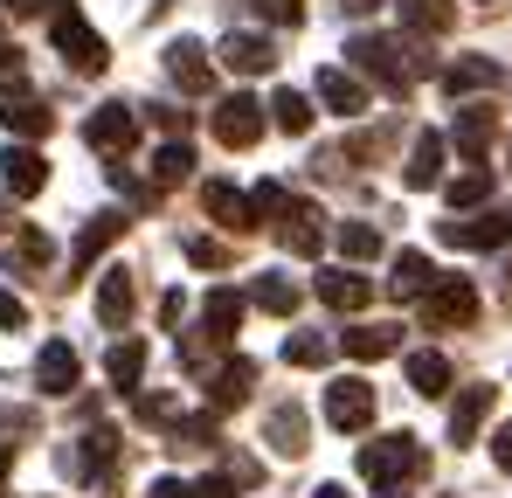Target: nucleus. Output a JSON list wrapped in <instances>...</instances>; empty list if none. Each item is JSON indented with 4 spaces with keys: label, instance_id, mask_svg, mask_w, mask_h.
<instances>
[{
    "label": "nucleus",
    "instance_id": "nucleus-30",
    "mask_svg": "<svg viewBox=\"0 0 512 498\" xmlns=\"http://www.w3.org/2000/svg\"><path fill=\"white\" fill-rule=\"evenodd\" d=\"M104 374H111V388H139V374H146V346H139V339H118V346L104 353Z\"/></svg>",
    "mask_w": 512,
    "mask_h": 498
},
{
    "label": "nucleus",
    "instance_id": "nucleus-7",
    "mask_svg": "<svg viewBox=\"0 0 512 498\" xmlns=\"http://www.w3.org/2000/svg\"><path fill=\"white\" fill-rule=\"evenodd\" d=\"M423 312H429V326H471L478 319V291L464 277H436L423 291Z\"/></svg>",
    "mask_w": 512,
    "mask_h": 498
},
{
    "label": "nucleus",
    "instance_id": "nucleus-4",
    "mask_svg": "<svg viewBox=\"0 0 512 498\" xmlns=\"http://www.w3.org/2000/svg\"><path fill=\"white\" fill-rule=\"evenodd\" d=\"M346 56H353V70L374 83H388V90H402L409 70H402V42H388V35H353L346 42Z\"/></svg>",
    "mask_w": 512,
    "mask_h": 498
},
{
    "label": "nucleus",
    "instance_id": "nucleus-50",
    "mask_svg": "<svg viewBox=\"0 0 512 498\" xmlns=\"http://www.w3.org/2000/svg\"><path fill=\"white\" fill-rule=\"evenodd\" d=\"M7 471H14V443H0V485H7Z\"/></svg>",
    "mask_w": 512,
    "mask_h": 498
},
{
    "label": "nucleus",
    "instance_id": "nucleus-48",
    "mask_svg": "<svg viewBox=\"0 0 512 498\" xmlns=\"http://www.w3.org/2000/svg\"><path fill=\"white\" fill-rule=\"evenodd\" d=\"M492 457H499V464H506V471H512V422H506V429H499V443H492Z\"/></svg>",
    "mask_w": 512,
    "mask_h": 498
},
{
    "label": "nucleus",
    "instance_id": "nucleus-40",
    "mask_svg": "<svg viewBox=\"0 0 512 498\" xmlns=\"http://www.w3.org/2000/svg\"><path fill=\"white\" fill-rule=\"evenodd\" d=\"M284 201H291V194H284V180H263V187L250 194V222H256V229H263V222H277V215H284Z\"/></svg>",
    "mask_w": 512,
    "mask_h": 498
},
{
    "label": "nucleus",
    "instance_id": "nucleus-8",
    "mask_svg": "<svg viewBox=\"0 0 512 498\" xmlns=\"http://www.w3.org/2000/svg\"><path fill=\"white\" fill-rule=\"evenodd\" d=\"M277 236H284V249H291V256H319V249H326V215H319L312 201H284Z\"/></svg>",
    "mask_w": 512,
    "mask_h": 498
},
{
    "label": "nucleus",
    "instance_id": "nucleus-2",
    "mask_svg": "<svg viewBox=\"0 0 512 498\" xmlns=\"http://www.w3.org/2000/svg\"><path fill=\"white\" fill-rule=\"evenodd\" d=\"M423 471H429V450L409 436V429L360 450V478H367V485H409V478H423Z\"/></svg>",
    "mask_w": 512,
    "mask_h": 498
},
{
    "label": "nucleus",
    "instance_id": "nucleus-34",
    "mask_svg": "<svg viewBox=\"0 0 512 498\" xmlns=\"http://www.w3.org/2000/svg\"><path fill=\"white\" fill-rule=\"evenodd\" d=\"M409 388L416 395H443L450 388V360L443 353H409Z\"/></svg>",
    "mask_w": 512,
    "mask_h": 498
},
{
    "label": "nucleus",
    "instance_id": "nucleus-28",
    "mask_svg": "<svg viewBox=\"0 0 512 498\" xmlns=\"http://www.w3.org/2000/svg\"><path fill=\"white\" fill-rule=\"evenodd\" d=\"M492 132H499V118H492L485 104H478V111H457V153H464V160H485Z\"/></svg>",
    "mask_w": 512,
    "mask_h": 498
},
{
    "label": "nucleus",
    "instance_id": "nucleus-17",
    "mask_svg": "<svg viewBox=\"0 0 512 498\" xmlns=\"http://www.w3.org/2000/svg\"><path fill=\"white\" fill-rule=\"evenodd\" d=\"M222 63H229L236 77H270V70H277V49H270L263 35H229V42H222Z\"/></svg>",
    "mask_w": 512,
    "mask_h": 498
},
{
    "label": "nucleus",
    "instance_id": "nucleus-15",
    "mask_svg": "<svg viewBox=\"0 0 512 498\" xmlns=\"http://www.w3.org/2000/svg\"><path fill=\"white\" fill-rule=\"evenodd\" d=\"M132 298H139V291H132V270L111 263V270L97 277V319H104V326H125V319H132Z\"/></svg>",
    "mask_w": 512,
    "mask_h": 498
},
{
    "label": "nucleus",
    "instance_id": "nucleus-44",
    "mask_svg": "<svg viewBox=\"0 0 512 498\" xmlns=\"http://www.w3.org/2000/svg\"><path fill=\"white\" fill-rule=\"evenodd\" d=\"M194 498H236V478H229V471H215V478H201V485H194Z\"/></svg>",
    "mask_w": 512,
    "mask_h": 498
},
{
    "label": "nucleus",
    "instance_id": "nucleus-49",
    "mask_svg": "<svg viewBox=\"0 0 512 498\" xmlns=\"http://www.w3.org/2000/svg\"><path fill=\"white\" fill-rule=\"evenodd\" d=\"M7 14H42V0H0Z\"/></svg>",
    "mask_w": 512,
    "mask_h": 498
},
{
    "label": "nucleus",
    "instance_id": "nucleus-55",
    "mask_svg": "<svg viewBox=\"0 0 512 498\" xmlns=\"http://www.w3.org/2000/svg\"><path fill=\"white\" fill-rule=\"evenodd\" d=\"M506 160H512V153H506Z\"/></svg>",
    "mask_w": 512,
    "mask_h": 498
},
{
    "label": "nucleus",
    "instance_id": "nucleus-23",
    "mask_svg": "<svg viewBox=\"0 0 512 498\" xmlns=\"http://www.w3.org/2000/svg\"><path fill=\"white\" fill-rule=\"evenodd\" d=\"M492 83H506V70H499L492 56H457V63L443 70V90H450V97H464V90H492Z\"/></svg>",
    "mask_w": 512,
    "mask_h": 498
},
{
    "label": "nucleus",
    "instance_id": "nucleus-33",
    "mask_svg": "<svg viewBox=\"0 0 512 498\" xmlns=\"http://www.w3.org/2000/svg\"><path fill=\"white\" fill-rule=\"evenodd\" d=\"M250 305H263V312H277V319H291V312H298V284H291V277H277V270H270V277H256Z\"/></svg>",
    "mask_w": 512,
    "mask_h": 498
},
{
    "label": "nucleus",
    "instance_id": "nucleus-52",
    "mask_svg": "<svg viewBox=\"0 0 512 498\" xmlns=\"http://www.w3.org/2000/svg\"><path fill=\"white\" fill-rule=\"evenodd\" d=\"M312 498H346V485H319V492H312Z\"/></svg>",
    "mask_w": 512,
    "mask_h": 498
},
{
    "label": "nucleus",
    "instance_id": "nucleus-9",
    "mask_svg": "<svg viewBox=\"0 0 512 498\" xmlns=\"http://www.w3.org/2000/svg\"><path fill=\"white\" fill-rule=\"evenodd\" d=\"M326 422H333V429H367V422H374V388H367L360 374L333 381V388H326Z\"/></svg>",
    "mask_w": 512,
    "mask_h": 498
},
{
    "label": "nucleus",
    "instance_id": "nucleus-31",
    "mask_svg": "<svg viewBox=\"0 0 512 498\" xmlns=\"http://www.w3.org/2000/svg\"><path fill=\"white\" fill-rule=\"evenodd\" d=\"M340 346L353 360H388L402 339H395V326H353V332H340Z\"/></svg>",
    "mask_w": 512,
    "mask_h": 498
},
{
    "label": "nucleus",
    "instance_id": "nucleus-53",
    "mask_svg": "<svg viewBox=\"0 0 512 498\" xmlns=\"http://www.w3.org/2000/svg\"><path fill=\"white\" fill-rule=\"evenodd\" d=\"M7 229H14V222H7V194H0V236H7Z\"/></svg>",
    "mask_w": 512,
    "mask_h": 498
},
{
    "label": "nucleus",
    "instance_id": "nucleus-32",
    "mask_svg": "<svg viewBox=\"0 0 512 498\" xmlns=\"http://www.w3.org/2000/svg\"><path fill=\"white\" fill-rule=\"evenodd\" d=\"M187 173H194V146H187V139H167V146L153 153V187H180Z\"/></svg>",
    "mask_w": 512,
    "mask_h": 498
},
{
    "label": "nucleus",
    "instance_id": "nucleus-35",
    "mask_svg": "<svg viewBox=\"0 0 512 498\" xmlns=\"http://www.w3.org/2000/svg\"><path fill=\"white\" fill-rule=\"evenodd\" d=\"M111 457H118V429H90L84 450H77V471L97 478V471H111Z\"/></svg>",
    "mask_w": 512,
    "mask_h": 498
},
{
    "label": "nucleus",
    "instance_id": "nucleus-29",
    "mask_svg": "<svg viewBox=\"0 0 512 498\" xmlns=\"http://www.w3.org/2000/svg\"><path fill=\"white\" fill-rule=\"evenodd\" d=\"M402 21L416 35H443V28H457V0H402Z\"/></svg>",
    "mask_w": 512,
    "mask_h": 498
},
{
    "label": "nucleus",
    "instance_id": "nucleus-37",
    "mask_svg": "<svg viewBox=\"0 0 512 498\" xmlns=\"http://www.w3.org/2000/svg\"><path fill=\"white\" fill-rule=\"evenodd\" d=\"M340 249H346V263H374L381 256V229L374 222H340Z\"/></svg>",
    "mask_w": 512,
    "mask_h": 498
},
{
    "label": "nucleus",
    "instance_id": "nucleus-38",
    "mask_svg": "<svg viewBox=\"0 0 512 498\" xmlns=\"http://www.w3.org/2000/svg\"><path fill=\"white\" fill-rule=\"evenodd\" d=\"M49 256H56V243H49L42 229H21V243L7 249V270H42Z\"/></svg>",
    "mask_w": 512,
    "mask_h": 498
},
{
    "label": "nucleus",
    "instance_id": "nucleus-13",
    "mask_svg": "<svg viewBox=\"0 0 512 498\" xmlns=\"http://www.w3.org/2000/svg\"><path fill=\"white\" fill-rule=\"evenodd\" d=\"M167 77L180 83V90H194V97H201V90L215 83V63H208V49H201V42H187V35H180V42L167 49Z\"/></svg>",
    "mask_w": 512,
    "mask_h": 498
},
{
    "label": "nucleus",
    "instance_id": "nucleus-46",
    "mask_svg": "<svg viewBox=\"0 0 512 498\" xmlns=\"http://www.w3.org/2000/svg\"><path fill=\"white\" fill-rule=\"evenodd\" d=\"M146 498H194V485H180V478H153V492Z\"/></svg>",
    "mask_w": 512,
    "mask_h": 498
},
{
    "label": "nucleus",
    "instance_id": "nucleus-54",
    "mask_svg": "<svg viewBox=\"0 0 512 498\" xmlns=\"http://www.w3.org/2000/svg\"><path fill=\"white\" fill-rule=\"evenodd\" d=\"M395 498H402V492H395Z\"/></svg>",
    "mask_w": 512,
    "mask_h": 498
},
{
    "label": "nucleus",
    "instance_id": "nucleus-12",
    "mask_svg": "<svg viewBox=\"0 0 512 498\" xmlns=\"http://www.w3.org/2000/svg\"><path fill=\"white\" fill-rule=\"evenodd\" d=\"M243 312H250V298L222 284V291H208V298H201V332H208L215 346H229V339H236V326H243Z\"/></svg>",
    "mask_w": 512,
    "mask_h": 498
},
{
    "label": "nucleus",
    "instance_id": "nucleus-11",
    "mask_svg": "<svg viewBox=\"0 0 512 498\" xmlns=\"http://www.w3.org/2000/svg\"><path fill=\"white\" fill-rule=\"evenodd\" d=\"M77 374H84V360H77L70 339H49V346L35 353V388H42V395H70Z\"/></svg>",
    "mask_w": 512,
    "mask_h": 498
},
{
    "label": "nucleus",
    "instance_id": "nucleus-14",
    "mask_svg": "<svg viewBox=\"0 0 512 498\" xmlns=\"http://www.w3.org/2000/svg\"><path fill=\"white\" fill-rule=\"evenodd\" d=\"M263 436H270V450H277V457H305L312 422H305V409H298V402H277V409H270V422H263Z\"/></svg>",
    "mask_w": 512,
    "mask_h": 498
},
{
    "label": "nucleus",
    "instance_id": "nucleus-47",
    "mask_svg": "<svg viewBox=\"0 0 512 498\" xmlns=\"http://www.w3.org/2000/svg\"><path fill=\"white\" fill-rule=\"evenodd\" d=\"M0 77L21 83V49H7V42H0Z\"/></svg>",
    "mask_w": 512,
    "mask_h": 498
},
{
    "label": "nucleus",
    "instance_id": "nucleus-10",
    "mask_svg": "<svg viewBox=\"0 0 512 498\" xmlns=\"http://www.w3.org/2000/svg\"><path fill=\"white\" fill-rule=\"evenodd\" d=\"M84 139L97 146V153H125V146L139 139V111H132V104H97L90 125H84Z\"/></svg>",
    "mask_w": 512,
    "mask_h": 498
},
{
    "label": "nucleus",
    "instance_id": "nucleus-42",
    "mask_svg": "<svg viewBox=\"0 0 512 498\" xmlns=\"http://www.w3.org/2000/svg\"><path fill=\"white\" fill-rule=\"evenodd\" d=\"M263 14H270L277 28H298V21H305V0H263Z\"/></svg>",
    "mask_w": 512,
    "mask_h": 498
},
{
    "label": "nucleus",
    "instance_id": "nucleus-41",
    "mask_svg": "<svg viewBox=\"0 0 512 498\" xmlns=\"http://www.w3.org/2000/svg\"><path fill=\"white\" fill-rule=\"evenodd\" d=\"M187 263H201V270H222V263H229V249L208 243V236H194V243H187Z\"/></svg>",
    "mask_w": 512,
    "mask_h": 498
},
{
    "label": "nucleus",
    "instance_id": "nucleus-43",
    "mask_svg": "<svg viewBox=\"0 0 512 498\" xmlns=\"http://www.w3.org/2000/svg\"><path fill=\"white\" fill-rule=\"evenodd\" d=\"M21 326H28V305L14 291H0V332H21Z\"/></svg>",
    "mask_w": 512,
    "mask_h": 498
},
{
    "label": "nucleus",
    "instance_id": "nucleus-51",
    "mask_svg": "<svg viewBox=\"0 0 512 498\" xmlns=\"http://www.w3.org/2000/svg\"><path fill=\"white\" fill-rule=\"evenodd\" d=\"M346 14H374V7H381V0H340Z\"/></svg>",
    "mask_w": 512,
    "mask_h": 498
},
{
    "label": "nucleus",
    "instance_id": "nucleus-19",
    "mask_svg": "<svg viewBox=\"0 0 512 498\" xmlns=\"http://www.w3.org/2000/svg\"><path fill=\"white\" fill-rule=\"evenodd\" d=\"M0 125H7L14 139H49L56 111H49L42 97H7V104H0Z\"/></svg>",
    "mask_w": 512,
    "mask_h": 498
},
{
    "label": "nucleus",
    "instance_id": "nucleus-5",
    "mask_svg": "<svg viewBox=\"0 0 512 498\" xmlns=\"http://www.w3.org/2000/svg\"><path fill=\"white\" fill-rule=\"evenodd\" d=\"M215 139H222L229 153H243V146L263 139V104H256L250 90H236V97H222V104H215Z\"/></svg>",
    "mask_w": 512,
    "mask_h": 498
},
{
    "label": "nucleus",
    "instance_id": "nucleus-24",
    "mask_svg": "<svg viewBox=\"0 0 512 498\" xmlns=\"http://www.w3.org/2000/svg\"><path fill=\"white\" fill-rule=\"evenodd\" d=\"M436 180H443V139H436V132H423V139H416V153H409V166H402V187L429 194Z\"/></svg>",
    "mask_w": 512,
    "mask_h": 498
},
{
    "label": "nucleus",
    "instance_id": "nucleus-21",
    "mask_svg": "<svg viewBox=\"0 0 512 498\" xmlns=\"http://www.w3.org/2000/svg\"><path fill=\"white\" fill-rule=\"evenodd\" d=\"M118 236H125V215H90L84 236H77V249H70V270H90V263L104 256V249L118 243Z\"/></svg>",
    "mask_w": 512,
    "mask_h": 498
},
{
    "label": "nucleus",
    "instance_id": "nucleus-16",
    "mask_svg": "<svg viewBox=\"0 0 512 498\" xmlns=\"http://www.w3.org/2000/svg\"><path fill=\"white\" fill-rule=\"evenodd\" d=\"M319 104L340 111V118H360L367 111V83L353 77V70H319Z\"/></svg>",
    "mask_w": 512,
    "mask_h": 498
},
{
    "label": "nucleus",
    "instance_id": "nucleus-45",
    "mask_svg": "<svg viewBox=\"0 0 512 498\" xmlns=\"http://www.w3.org/2000/svg\"><path fill=\"white\" fill-rule=\"evenodd\" d=\"M139 415H146V422H167L173 402H167V395H139Z\"/></svg>",
    "mask_w": 512,
    "mask_h": 498
},
{
    "label": "nucleus",
    "instance_id": "nucleus-1",
    "mask_svg": "<svg viewBox=\"0 0 512 498\" xmlns=\"http://www.w3.org/2000/svg\"><path fill=\"white\" fill-rule=\"evenodd\" d=\"M49 35H56V49H63V63H70L77 77H97V70L111 63V42H104V35L84 21V7H77V0H56Z\"/></svg>",
    "mask_w": 512,
    "mask_h": 498
},
{
    "label": "nucleus",
    "instance_id": "nucleus-25",
    "mask_svg": "<svg viewBox=\"0 0 512 498\" xmlns=\"http://www.w3.org/2000/svg\"><path fill=\"white\" fill-rule=\"evenodd\" d=\"M250 388H256V360H229V367L208 381V402H215V409H236V402H250Z\"/></svg>",
    "mask_w": 512,
    "mask_h": 498
},
{
    "label": "nucleus",
    "instance_id": "nucleus-18",
    "mask_svg": "<svg viewBox=\"0 0 512 498\" xmlns=\"http://www.w3.org/2000/svg\"><path fill=\"white\" fill-rule=\"evenodd\" d=\"M492 402H499V388H464V395L450 402V443H471V436L485 429Z\"/></svg>",
    "mask_w": 512,
    "mask_h": 498
},
{
    "label": "nucleus",
    "instance_id": "nucleus-3",
    "mask_svg": "<svg viewBox=\"0 0 512 498\" xmlns=\"http://www.w3.org/2000/svg\"><path fill=\"white\" fill-rule=\"evenodd\" d=\"M436 236H443L450 249H499V243H512V215H506V208L450 215V222H436Z\"/></svg>",
    "mask_w": 512,
    "mask_h": 498
},
{
    "label": "nucleus",
    "instance_id": "nucleus-22",
    "mask_svg": "<svg viewBox=\"0 0 512 498\" xmlns=\"http://www.w3.org/2000/svg\"><path fill=\"white\" fill-rule=\"evenodd\" d=\"M319 298H326L333 312H360V305L374 298V284H367L360 270H319Z\"/></svg>",
    "mask_w": 512,
    "mask_h": 498
},
{
    "label": "nucleus",
    "instance_id": "nucleus-36",
    "mask_svg": "<svg viewBox=\"0 0 512 498\" xmlns=\"http://www.w3.org/2000/svg\"><path fill=\"white\" fill-rule=\"evenodd\" d=\"M284 360H291V367H326V360H333V339H326V332H291V339H284Z\"/></svg>",
    "mask_w": 512,
    "mask_h": 498
},
{
    "label": "nucleus",
    "instance_id": "nucleus-20",
    "mask_svg": "<svg viewBox=\"0 0 512 498\" xmlns=\"http://www.w3.org/2000/svg\"><path fill=\"white\" fill-rule=\"evenodd\" d=\"M201 208H208L222 229H236V236H243V229H256V222H250V194H236L229 180H208V187H201Z\"/></svg>",
    "mask_w": 512,
    "mask_h": 498
},
{
    "label": "nucleus",
    "instance_id": "nucleus-27",
    "mask_svg": "<svg viewBox=\"0 0 512 498\" xmlns=\"http://www.w3.org/2000/svg\"><path fill=\"white\" fill-rule=\"evenodd\" d=\"M270 125L291 132V139H305V132H312V97H305V90H277V97H270Z\"/></svg>",
    "mask_w": 512,
    "mask_h": 498
},
{
    "label": "nucleus",
    "instance_id": "nucleus-6",
    "mask_svg": "<svg viewBox=\"0 0 512 498\" xmlns=\"http://www.w3.org/2000/svg\"><path fill=\"white\" fill-rule=\"evenodd\" d=\"M42 187H49V160H42L35 146H7V153H0V194H7V201H35Z\"/></svg>",
    "mask_w": 512,
    "mask_h": 498
},
{
    "label": "nucleus",
    "instance_id": "nucleus-39",
    "mask_svg": "<svg viewBox=\"0 0 512 498\" xmlns=\"http://www.w3.org/2000/svg\"><path fill=\"white\" fill-rule=\"evenodd\" d=\"M485 194H492V173H485V166H471V173L450 180V208H478Z\"/></svg>",
    "mask_w": 512,
    "mask_h": 498
},
{
    "label": "nucleus",
    "instance_id": "nucleus-26",
    "mask_svg": "<svg viewBox=\"0 0 512 498\" xmlns=\"http://www.w3.org/2000/svg\"><path fill=\"white\" fill-rule=\"evenodd\" d=\"M429 284H436L429 256L423 249H402V256H395V277H388V298H423Z\"/></svg>",
    "mask_w": 512,
    "mask_h": 498
}]
</instances>
